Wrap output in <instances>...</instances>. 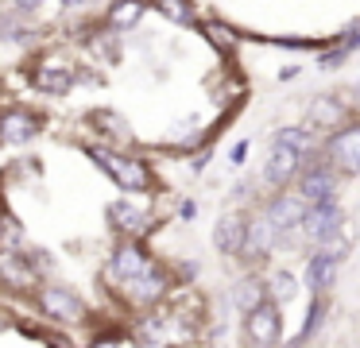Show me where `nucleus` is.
I'll list each match as a JSON object with an SVG mask.
<instances>
[{
  "mask_svg": "<svg viewBox=\"0 0 360 348\" xmlns=\"http://www.w3.org/2000/svg\"><path fill=\"white\" fill-rule=\"evenodd\" d=\"M244 155H248V143H236V147H233V162H236V167L244 162Z\"/></svg>",
  "mask_w": 360,
  "mask_h": 348,
  "instance_id": "nucleus-27",
  "label": "nucleus"
},
{
  "mask_svg": "<svg viewBox=\"0 0 360 348\" xmlns=\"http://www.w3.org/2000/svg\"><path fill=\"white\" fill-rule=\"evenodd\" d=\"M94 124H105V128H109V136H128L124 120H120V116H112V112H94Z\"/></svg>",
  "mask_w": 360,
  "mask_h": 348,
  "instance_id": "nucleus-25",
  "label": "nucleus"
},
{
  "mask_svg": "<svg viewBox=\"0 0 360 348\" xmlns=\"http://www.w3.org/2000/svg\"><path fill=\"white\" fill-rule=\"evenodd\" d=\"M341 224H345V213L337 201H321V205H310L302 217V228H298V236L306 240V244L321 247L326 240L341 236Z\"/></svg>",
  "mask_w": 360,
  "mask_h": 348,
  "instance_id": "nucleus-3",
  "label": "nucleus"
},
{
  "mask_svg": "<svg viewBox=\"0 0 360 348\" xmlns=\"http://www.w3.org/2000/svg\"><path fill=\"white\" fill-rule=\"evenodd\" d=\"M35 4H39V0H16V8H20V12H32Z\"/></svg>",
  "mask_w": 360,
  "mask_h": 348,
  "instance_id": "nucleus-28",
  "label": "nucleus"
},
{
  "mask_svg": "<svg viewBox=\"0 0 360 348\" xmlns=\"http://www.w3.org/2000/svg\"><path fill=\"white\" fill-rule=\"evenodd\" d=\"M302 162H306V159L295 151V147L275 143L271 155H267V167H264V182H267V186H287L290 178L302 170Z\"/></svg>",
  "mask_w": 360,
  "mask_h": 348,
  "instance_id": "nucleus-10",
  "label": "nucleus"
},
{
  "mask_svg": "<svg viewBox=\"0 0 360 348\" xmlns=\"http://www.w3.org/2000/svg\"><path fill=\"white\" fill-rule=\"evenodd\" d=\"M252 348H279V344H252Z\"/></svg>",
  "mask_w": 360,
  "mask_h": 348,
  "instance_id": "nucleus-32",
  "label": "nucleus"
},
{
  "mask_svg": "<svg viewBox=\"0 0 360 348\" xmlns=\"http://www.w3.org/2000/svg\"><path fill=\"white\" fill-rule=\"evenodd\" d=\"M0 278L12 286H35L39 283V271L32 267V259L20 252H4L0 255Z\"/></svg>",
  "mask_w": 360,
  "mask_h": 348,
  "instance_id": "nucleus-15",
  "label": "nucleus"
},
{
  "mask_svg": "<svg viewBox=\"0 0 360 348\" xmlns=\"http://www.w3.org/2000/svg\"><path fill=\"white\" fill-rule=\"evenodd\" d=\"M35 131H39V124H35L32 112H8L4 120H0V136L8 139V143H24V139H32Z\"/></svg>",
  "mask_w": 360,
  "mask_h": 348,
  "instance_id": "nucleus-17",
  "label": "nucleus"
},
{
  "mask_svg": "<svg viewBox=\"0 0 360 348\" xmlns=\"http://www.w3.org/2000/svg\"><path fill=\"white\" fill-rule=\"evenodd\" d=\"M89 348H120L117 340H97V344H89Z\"/></svg>",
  "mask_w": 360,
  "mask_h": 348,
  "instance_id": "nucleus-29",
  "label": "nucleus"
},
{
  "mask_svg": "<svg viewBox=\"0 0 360 348\" xmlns=\"http://www.w3.org/2000/svg\"><path fill=\"white\" fill-rule=\"evenodd\" d=\"M124 294H128V302H132V306H155L159 298H163L167 294V275L163 271H148V275H140V278H128L124 283Z\"/></svg>",
  "mask_w": 360,
  "mask_h": 348,
  "instance_id": "nucleus-13",
  "label": "nucleus"
},
{
  "mask_svg": "<svg viewBox=\"0 0 360 348\" xmlns=\"http://www.w3.org/2000/svg\"><path fill=\"white\" fill-rule=\"evenodd\" d=\"M244 333H248L252 344H279V337H283V309L267 298L259 309H252V314L244 317Z\"/></svg>",
  "mask_w": 360,
  "mask_h": 348,
  "instance_id": "nucleus-7",
  "label": "nucleus"
},
{
  "mask_svg": "<svg viewBox=\"0 0 360 348\" xmlns=\"http://www.w3.org/2000/svg\"><path fill=\"white\" fill-rule=\"evenodd\" d=\"M349 252V240L345 236H333L318 247V252L306 259V271H302V283L310 286V294H326V286H333V275H337V263L345 259Z\"/></svg>",
  "mask_w": 360,
  "mask_h": 348,
  "instance_id": "nucleus-2",
  "label": "nucleus"
},
{
  "mask_svg": "<svg viewBox=\"0 0 360 348\" xmlns=\"http://www.w3.org/2000/svg\"><path fill=\"white\" fill-rule=\"evenodd\" d=\"M295 290H298V278L290 275V271H271V275H267V294H271L275 306L290 302V298H295Z\"/></svg>",
  "mask_w": 360,
  "mask_h": 348,
  "instance_id": "nucleus-20",
  "label": "nucleus"
},
{
  "mask_svg": "<svg viewBox=\"0 0 360 348\" xmlns=\"http://www.w3.org/2000/svg\"><path fill=\"white\" fill-rule=\"evenodd\" d=\"M109 20L117 23V27H132V23L140 20V0H120V4L109 12Z\"/></svg>",
  "mask_w": 360,
  "mask_h": 348,
  "instance_id": "nucleus-23",
  "label": "nucleus"
},
{
  "mask_svg": "<svg viewBox=\"0 0 360 348\" xmlns=\"http://www.w3.org/2000/svg\"><path fill=\"white\" fill-rule=\"evenodd\" d=\"M89 159H94L105 174H112V182H117L120 190L140 193V190H148V186H151V170L143 167L140 159L117 155V151H109V147H89Z\"/></svg>",
  "mask_w": 360,
  "mask_h": 348,
  "instance_id": "nucleus-1",
  "label": "nucleus"
},
{
  "mask_svg": "<svg viewBox=\"0 0 360 348\" xmlns=\"http://www.w3.org/2000/svg\"><path fill=\"white\" fill-rule=\"evenodd\" d=\"M275 143H287V147H295V151L302 155V159L314 151V136H310L306 128H283L279 136H275Z\"/></svg>",
  "mask_w": 360,
  "mask_h": 348,
  "instance_id": "nucleus-22",
  "label": "nucleus"
},
{
  "mask_svg": "<svg viewBox=\"0 0 360 348\" xmlns=\"http://www.w3.org/2000/svg\"><path fill=\"white\" fill-rule=\"evenodd\" d=\"M345 116H349V108H345L337 97H318V101H314V108H310V124L329 128V131H333L337 124H345Z\"/></svg>",
  "mask_w": 360,
  "mask_h": 348,
  "instance_id": "nucleus-16",
  "label": "nucleus"
},
{
  "mask_svg": "<svg viewBox=\"0 0 360 348\" xmlns=\"http://www.w3.org/2000/svg\"><path fill=\"white\" fill-rule=\"evenodd\" d=\"M148 271H155V259H151L148 247L136 244V240H124V244L109 255V275L117 278V283L140 278V275H148Z\"/></svg>",
  "mask_w": 360,
  "mask_h": 348,
  "instance_id": "nucleus-5",
  "label": "nucleus"
},
{
  "mask_svg": "<svg viewBox=\"0 0 360 348\" xmlns=\"http://www.w3.org/2000/svg\"><path fill=\"white\" fill-rule=\"evenodd\" d=\"M267 298H271V294H267V278H256V275H248V278H240V283L233 286V306L240 309L244 317H248L252 309H259Z\"/></svg>",
  "mask_w": 360,
  "mask_h": 348,
  "instance_id": "nucleus-14",
  "label": "nucleus"
},
{
  "mask_svg": "<svg viewBox=\"0 0 360 348\" xmlns=\"http://www.w3.org/2000/svg\"><path fill=\"white\" fill-rule=\"evenodd\" d=\"M213 244H217V252H225V255H244V244H248V221H244L240 213H225L217 221V228H213Z\"/></svg>",
  "mask_w": 360,
  "mask_h": 348,
  "instance_id": "nucleus-12",
  "label": "nucleus"
},
{
  "mask_svg": "<svg viewBox=\"0 0 360 348\" xmlns=\"http://www.w3.org/2000/svg\"><path fill=\"white\" fill-rule=\"evenodd\" d=\"M35 82H39V89H43V93H55V97H63V93H70L74 74H70L66 66H43Z\"/></svg>",
  "mask_w": 360,
  "mask_h": 348,
  "instance_id": "nucleus-19",
  "label": "nucleus"
},
{
  "mask_svg": "<svg viewBox=\"0 0 360 348\" xmlns=\"http://www.w3.org/2000/svg\"><path fill=\"white\" fill-rule=\"evenodd\" d=\"M109 221H112V228L128 232V236L143 228V213L136 205H128V201H112V205H109Z\"/></svg>",
  "mask_w": 360,
  "mask_h": 348,
  "instance_id": "nucleus-18",
  "label": "nucleus"
},
{
  "mask_svg": "<svg viewBox=\"0 0 360 348\" xmlns=\"http://www.w3.org/2000/svg\"><path fill=\"white\" fill-rule=\"evenodd\" d=\"M279 244H283V232L275 228L264 213L252 217L248 221V244H244V259H267L271 247H279Z\"/></svg>",
  "mask_w": 360,
  "mask_h": 348,
  "instance_id": "nucleus-11",
  "label": "nucleus"
},
{
  "mask_svg": "<svg viewBox=\"0 0 360 348\" xmlns=\"http://www.w3.org/2000/svg\"><path fill=\"white\" fill-rule=\"evenodd\" d=\"M159 8H163V15L174 20V23H194V8H190V0H159Z\"/></svg>",
  "mask_w": 360,
  "mask_h": 348,
  "instance_id": "nucleus-24",
  "label": "nucleus"
},
{
  "mask_svg": "<svg viewBox=\"0 0 360 348\" xmlns=\"http://www.w3.org/2000/svg\"><path fill=\"white\" fill-rule=\"evenodd\" d=\"M321 317H326V294H314V302H310V314H306V325H302V333H298L295 340H290L287 348H302L306 340L318 333V325H321Z\"/></svg>",
  "mask_w": 360,
  "mask_h": 348,
  "instance_id": "nucleus-21",
  "label": "nucleus"
},
{
  "mask_svg": "<svg viewBox=\"0 0 360 348\" xmlns=\"http://www.w3.org/2000/svg\"><path fill=\"white\" fill-rule=\"evenodd\" d=\"M333 193H337L333 162H302V170H298V198L306 205H321V201H333Z\"/></svg>",
  "mask_w": 360,
  "mask_h": 348,
  "instance_id": "nucleus-4",
  "label": "nucleus"
},
{
  "mask_svg": "<svg viewBox=\"0 0 360 348\" xmlns=\"http://www.w3.org/2000/svg\"><path fill=\"white\" fill-rule=\"evenodd\" d=\"M306 201L298 198V193H279V198H271L267 201V209H264V217L275 224V228L283 232V240H290L298 228H302V217H306Z\"/></svg>",
  "mask_w": 360,
  "mask_h": 348,
  "instance_id": "nucleus-8",
  "label": "nucleus"
},
{
  "mask_svg": "<svg viewBox=\"0 0 360 348\" xmlns=\"http://www.w3.org/2000/svg\"><path fill=\"white\" fill-rule=\"evenodd\" d=\"M39 306L47 317L66 321V325H78L86 317V302L74 290H66V286H39Z\"/></svg>",
  "mask_w": 360,
  "mask_h": 348,
  "instance_id": "nucleus-6",
  "label": "nucleus"
},
{
  "mask_svg": "<svg viewBox=\"0 0 360 348\" xmlns=\"http://www.w3.org/2000/svg\"><path fill=\"white\" fill-rule=\"evenodd\" d=\"M63 4H66V8H82L86 0H63Z\"/></svg>",
  "mask_w": 360,
  "mask_h": 348,
  "instance_id": "nucleus-30",
  "label": "nucleus"
},
{
  "mask_svg": "<svg viewBox=\"0 0 360 348\" xmlns=\"http://www.w3.org/2000/svg\"><path fill=\"white\" fill-rule=\"evenodd\" d=\"M326 151L341 174H360V128H345L337 136H329Z\"/></svg>",
  "mask_w": 360,
  "mask_h": 348,
  "instance_id": "nucleus-9",
  "label": "nucleus"
},
{
  "mask_svg": "<svg viewBox=\"0 0 360 348\" xmlns=\"http://www.w3.org/2000/svg\"><path fill=\"white\" fill-rule=\"evenodd\" d=\"M352 97H356V105H360V82H356V85H352Z\"/></svg>",
  "mask_w": 360,
  "mask_h": 348,
  "instance_id": "nucleus-31",
  "label": "nucleus"
},
{
  "mask_svg": "<svg viewBox=\"0 0 360 348\" xmlns=\"http://www.w3.org/2000/svg\"><path fill=\"white\" fill-rule=\"evenodd\" d=\"M210 35H217V43H221V46H233V31L217 27V23H213V27H210Z\"/></svg>",
  "mask_w": 360,
  "mask_h": 348,
  "instance_id": "nucleus-26",
  "label": "nucleus"
}]
</instances>
